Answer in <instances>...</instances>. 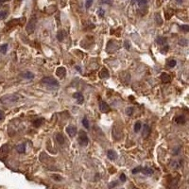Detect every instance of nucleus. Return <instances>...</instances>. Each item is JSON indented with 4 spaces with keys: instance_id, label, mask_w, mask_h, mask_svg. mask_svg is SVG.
Segmentation results:
<instances>
[{
    "instance_id": "a211bd4d",
    "label": "nucleus",
    "mask_w": 189,
    "mask_h": 189,
    "mask_svg": "<svg viewBox=\"0 0 189 189\" xmlns=\"http://www.w3.org/2000/svg\"><path fill=\"white\" fill-rule=\"evenodd\" d=\"M166 41H167V39L166 37H163V36H159L156 39V43L160 45H164L165 44H166Z\"/></svg>"
},
{
    "instance_id": "9d476101",
    "label": "nucleus",
    "mask_w": 189,
    "mask_h": 189,
    "mask_svg": "<svg viewBox=\"0 0 189 189\" xmlns=\"http://www.w3.org/2000/svg\"><path fill=\"white\" fill-rule=\"evenodd\" d=\"M73 97H74V98H76V99H77V101H78V104H82V103L84 102L83 95L81 94V93H80V92L75 93V94L73 95Z\"/></svg>"
},
{
    "instance_id": "ea45409f",
    "label": "nucleus",
    "mask_w": 189,
    "mask_h": 189,
    "mask_svg": "<svg viewBox=\"0 0 189 189\" xmlns=\"http://www.w3.org/2000/svg\"><path fill=\"white\" fill-rule=\"evenodd\" d=\"M181 1H183V0H177L178 3H181Z\"/></svg>"
},
{
    "instance_id": "e433bc0d",
    "label": "nucleus",
    "mask_w": 189,
    "mask_h": 189,
    "mask_svg": "<svg viewBox=\"0 0 189 189\" xmlns=\"http://www.w3.org/2000/svg\"><path fill=\"white\" fill-rule=\"evenodd\" d=\"M120 180L122 181H126V176H125V174H123V173L121 174V175H120Z\"/></svg>"
},
{
    "instance_id": "7c9ffc66",
    "label": "nucleus",
    "mask_w": 189,
    "mask_h": 189,
    "mask_svg": "<svg viewBox=\"0 0 189 189\" xmlns=\"http://www.w3.org/2000/svg\"><path fill=\"white\" fill-rule=\"evenodd\" d=\"M93 4V0H86V3H85V7L86 9H89Z\"/></svg>"
},
{
    "instance_id": "bb28decb",
    "label": "nucleus",
    "mask_w": 189,
    "mask_h": 189,
    "mask_svg": "<svg viewBox=\"0 0 189 189\" xmlns=\"http://www.w3.org/2000/svg\"><path fill=\"white\" fill-rule=\"evenodd\" d=\"M7 48H8V45H3L0 46V52L3 53V54H5L6 51H7Z\"/></svg>"
},
{
    "instance_id": "58836bf2",
    "label": "nucleus",
    "mask_w": 189,
    "mask_h": 189,
    "mask_svg": "<svg viewBox=\"0 0 189 189\" xmlns=\"http://www.w3.org/2000/svg\"><path fill=\"white\" fill-rule=\"evenodd\" d=\"M7 1H10V0H0V3H4V2H7Z\"/></svg>"
},
{
    "instance_id": "c85d7f7f",
    "label": "nucleus",
    "mask_w": 189,
    "mask_h": 189,
    "mask_svg": "<svg viewBox=\"0 0 189 189\" xmlns=\"http://www.w3.org/2000/svg\"><path fill=\"white\" fill-rule=\"evenodd\" d=\"M161 52L163 53V54H166V53L168 51V45H165V46H163V47H161Z\"/></svg>"
},
{
    "instance_id": "f3484780",
    "label": "nucleus",
    "mask_w": 189,
    "mask_h": 189,
    "mask_svg": "<svg viewBox=\"0 0 189 189\" xmlns=\"http://www.w3.org/2000/svg\"><path fill=\"white\" fill-rule=\"evenodd\" d=\"M56 140L59 144L63 145V143H65V136H63L60 133H58L56 134Z\"/></svg>"
},
{
    "instance_id": "6e6552de",
    "label": "nucleus",
    "mask_w": 189,
    "mask_h": 189,
    "mask_svg": "<svg viewBox=\"0 0 189 189\" xmlns=\"http://www.w3.org/2000/svg\"><path fill=\"white\" fill-rule=\"evenodd\" d=\"M151 133V127L148 126V124H145L143 126V133H142V136L144 138H148L149 136V134Z\"/></svg>"
},
{
    "instance_id": "f704fd0d",
    "label": "nucleus",
    "mask_w": 189,
    "mask_h": 189,
    "mask_svg": "<svg viewBox=\"0 0 189 189\" xmlns=\"http://www.w3.org/2000/svg\"><path fill=\"white\" fill-rule=\"evenodd\" d=\"M124 46H125V48H126V49H128V50H129V49H130V46H131L130 43L128 42V41H126V42L124 43Z\"/></svg>"
},
{
    "instance_id": "6ab92c4d",
    "label": "nucleus",
    "mask_w": 189,
    "mask_h": 189,
    "mask_svg": "<svg viewBox=\"0 0 189 189\" xmlns=\"http://www.w3.org/2000/svg\"><path fill=\"white\" fill-rule=\"evenodd\" d=\"M141 171H142V173L147 176H149V175H151V174H153V170L151 167H144V168H142Z\"/></svg>"
},
{
    "instance_id": "72a5a7b5",
    "label": "nucleus",
    "mask_w": 189,
    "mask_h": 189,
    "mask_svg": "<svg viewBox=\"0 0 189 189\" xmlns=\"http://www.w3.org/2000/svg\"><path fill=\"white\" fill-rule=\"evenodd\" d=\"M7 16V12H0V20L4 19Z\"/></svg>"
},
{
    "instance_id": "dca6fc26",
    "label": "nucleus",
    "mask_w": 189,
    "mask_h": 189,
    "mask_svg": "<svg viewBox=\"0 0 189 189\" xmlns=\"http://www.w3.org/2000/svg\"><path fill=\"white\" fill-rule=\"evenodd\" d=\"M22 77L27 78V80H32L34 78V74L30 72V71H25L24 73H22Z\"/></svg>"
},
{
    "instance_id": "c9c22d12",
    "label": "nucleus",
    "mask_w": 189,
    "mask_h": 189,
    "mask_svg": "<svg viewBox=\"0 0 189 189\" xmlns=\"http://www.w3.org/2000/svg\"><path fill=\"white\" fill-rule=\"evenodd\" d=\"M4 117H5V113H4V112L0 110V121L4 119Z\"/></svg>"
},
{
    "instance_id": "0eeeda50",
    "label": "nucleus",
    "mask_w": 189,
    "mask_h": 189,
    "mask_svg": "<svg viewBox=\"0 0 189 189\" xmlns=\"http://www.w3.org/2000/svg\"><path fill=\"white\" fill-rule=\"evenodd\" d=\"M99 110H100V112L106 113L111 111V108H110V106L105 101H100L99 102Z\"/></svg>"
},
{
    "instance_id": "1a4fd4ad",
    "label": "nucleus",
    "mask_w": 189,
    "mask_h": 189,
    "mask_svg": "<svg viewBox=\"0 0 189 189\" xmlns=\"http://www.w3.org/2000/svg\"><path fill=\"white\" fill-rule=\"evenodd\" d=\"M56 75L58 76L59 78H63L65 77V75H66V69L65 68V67H63V66H60L57 68L56 70Z\"/></svg>"
},
{
    "instance_id": "20e7f679",
    "label": "nucleus",
    "mask_w": 189,
    "mask_h": 189,
    "mask_svg": "<svg viewBox=\"0 0 189 189\" xmlns=\"http://www.w3.org/2000/svg\"><path fill=\"white\" fill-rule=\"evenodd\" d=\"M78 143L81 147H86L89 143V138L87 136V133L83 131H80L78 133Z\"/></svg>"
},
{
    "instance_id": "f8f14e48",
    "label": "nucleus",
    "mask_w": 189,
    "mask_h": 189,
    "mask_svg": "<svg viewBox=\"0 0 189 189\" xmlns=\"http://www.w3.org/2000/svg\"><path fill=\"white\" fill-rule=\"evenodd\" d=\"M99 77H100L101 78H108L110 77V73H109V70L107 69V68H102V70L99 72Z\"/></svg>"
},
{
    "instance_id": "2eb2a0df",
    "label": "nucleus",
    "mask_w": 189,
    "mask_h": 189,
    "mask_svg": "<svg viewBox=\"0 0 189 189\" xmlns=\"http://www.w3.org/2000/svg\"><path fill=\"white\" fill-rule=\"evenodd\" d=\"M175 122L177 124H179V125H181V124H185V122H186V119H185V116L184 115H179V116H177L176 118H175Z\"/></svg>"
},
{
    "instance_id": "cd10ccee",
    "label": "nucleus",
    "mask_w": 189,
    "mask_h": 189,
    "mask_svg": "<svg viewBox=\"0 0 189 189\" xmlns=\"http://www.w3.org/2000/svg\"><path fill=\"white\" fill-rule=\"evenodd\" d=\"M126 113L127 115H131L133 113V107H129V108L126 109Z\"/></svg>"
},
{
    "instance_id": "39448f33",
    "label": "nucleus",
    "mask_w": 189,
    "mask_h": 189,
    "mask_svg": "<svg viewBox=\"0 0 189 189\" xmlns=\"http://www.w3.org/2000/svg\"><path fill=\"white\" fill-rule=\"evenodd\" d=\"M66 133L70 137H74L75 135L77 134L78 130H77V128L74 126V125H68V126L66 127Z\"/></svg>"
},
{
    "instance_id": "4be33fe9",
    "label": "nucleus",
    "mask_w": 189,
    "mask_h": 189,
    "mask_svg": "<svg viewBox=\"0 0 189 189\" xmlns=\"http://www.w3.org/2000/svg\"><path fill=\"white\" fill-rule=\"evenodd\" d=\"M16 151H18L19 153H24L25 151H26V146H25L24 144H22V145H19V146H17Z\"/></svg>"
},
{
    "instance_id": "7ed1b4c3",
    "label": "nucleus",
    "mask_w": 189,
    "mask_h": 189,
    "mask_svg": "<svg viewBox=\"0 0 189 189\" xmlns=\"http://www.w3.org/2000/svg\"><path fill=\"white\" fill-rule=\"evenodd\" d=\"M36 25H37V19L36 17H32L30 21L26 27V30L28 34H32L34 32L35 28H36Z\"/></svg>"
},
{
    "instance_id": "aec40b11",
    "label": "nucleus",
    "mask_w": 189,
    "mask_h": 189,
    "mask_svg": "<svg viewBox=\"0 0 189 189\" xmlns=\"http://www.w3.org/2000/svg\"><path fill=\"white\" fill-rule=\"evenodd\" d=\"M176 65H177V62H176V60H174V59H171L166 63V65L167 67H169V68H173V67L176 66Z\"/></svg>"
},
{
    "instance_id": "c756f323",
    "label": "nucleus",
    "mask_w": 189,
    "mask_h": 189,
    "mask_svg": "<svg viewBox=\"0 0 189 189\" xmlns=\"http://www.w3.org/2000/svg\"><path fill=\"white\" fill-rule=\"evenodd\" d=\"M155 19H156V22H157V24H159V25H162V24H163V21H162L161 17H160L159 14H156Z\"/></svg>"
},
{
    "instance_id": "f257e3e1",
    "label": "nucleus",
    "mask_w": 189,
    "mask_h": 189,
    "mask_svg": "<svg viewBox=\"0 0 189 189\" xmlns=\"http://www.w3.org/2000/svg\"><path fill=\"white\" fill-rule=\"evenodd\" d=\"M19 100V96L15 94H10V95H6L0 98V102L3 105H10L15 103L16 101Z\"/></svg>"
},
{
    "instance_id": "4468645a",
    "label": "nucleus",
    "mask_w": 189,
    "mask_h": 189,
    "mask_svg": "<svg viewBox=\"0 0 189 189\" xmlns=\"http://www.w3.org/2000/svg\"><path fill=\"white\" fill-rule=\"evenodd\" d=\"M45 122V118H43V117H39V118L35 119L33 121V126L35 128H39L40 126H42V124Z\"/></svg>"
},
{
    "instance_id": "ddd939ff",
    "label": "nucleus",
    "mask_w": 189,
    "mask_h": 189,
    "mask_svg": "<svg viewBox=\"0 0 189 189\" xmlns=\"http://www.w3.org/2000/svg\"><path fill=\"white\" fill-rule=\"evenodd\" d=\"M107 157H108L110 160H113H113H115L117 158V154H116L115 151L110 149V151H107Z\"/></svg>"
},
{
    "instance_id": "9b49d317",
    "label": "nucleus",
    "mask_w": 189,
    "mask_h": 189,
    "mask_svg": "<svg viewBox=\"0 0 189 189\" xmlns=\"http://www.w3.org/2000/svg\"><path fill=\"white\" fill-rule=\"evenodd\" d=\"M161 80L163 81L164 83H169L171 81V77L169 74L167 73H162L161 74Z\"/></svg>"
},
{
    "instance_id": "2f4dec72",
    "label": "nucleus",
    "mask_w": 189,
    "mask_h": 189,
    "mask_svg": "<svg viewBox=\"0 0 189 189\" xmlns=\"http://www.w3.org/2000/svg\"><path fill=\"white\" fill-rule=\"evenodd\" d=\"M179 44L181 45H187V40H186V39H181Z\"/></svg>"
},
{
    "instance_id": "f03ea898",
    "label": "nucleus",
    "mask_w": 189,
    "mask_h": 189,
    "mask_svg": "<svg viewBox=\"0 0 189 189\" xmlns=\"http://www.w3.org/2000/svg\"><path fill=\"white\" fill-rule=\"evenodd\" d=\"M42 82L47 85V86H50V87H59V81L56 80V78H52V77H45V78H43L42 80Z\"/></svg>"
},
{
    "instance_id": "a878e982",
    "label": "nucleus",
    "mask_w": 189,
    "mask_h": 189,
    "mask_svg": "<svg viewBox=\"0 0 189 189\" xmlns=\"http://www.w3.org/2000/svg\"><path fill=\"white\" fill-rule=\"evenodd\" d=\"M180 28L184 31V32H185V33L189 31V26H188V25H184V26H181Z\"/></svg>"
},
{
    "instance_id": "423d86ee",
    "label": "nucleus",
    "mask_w": 189,
    "mask_h": 189,
    "mask_svg": "<svg viewBox=\"0 0 189 189\" xmlns=\"http://www.w3.org/2000/svg\"><path fill=\"white\" fill-rule=\"evenodd\" d=\"M8 152H9V146L8 145H4L0 148V159L4 160L7 156H8Z\"/></svg>"
},
{
    "instance_id": "412c9836",
    "label": "nucleus",
    "mask_w": 189,
    "mask_h": 189,
    "mask_svg": "<svg viewBox=\"0 0 189 189\" xmlns=\"http://www.w3.org/2000/svg\"><path fill=\"white\" fill-rule=\"evenodd\" d=\"M133 3H137V4L142 8V7L147 5V0H133Z\"/></svg>"
},
{
    "instance_id": "473e14b6",
    "label": "nucleus",
    "mask_w": 189,
    "mask_h": 189,
    "mask_svg": "<svg viewBox=\"0 0 189 189\" xmlns=\"http://www.w3.org/2000/svg\"><path fill=\"white\" fill-rule=\"evenodd\" d=\"M141 170H142V167H141V166H138V167H136V168H134V169L133 170V174H136V173H139Z\"/></svg>"
},
{
    "instance_id": "393cba45",
    "label": "nucleus",
    "mask_w": 189,
    "mask_h": 189,
    "mask_svg": "<svg viewBox=\"0 0 189 189\" xmlns=\"http://www.w3.org/2000/svg\"><path fill=\"white\" fill-rule=\"evenodd\" d=\"M82 125H83V127L85 128V129H89V121H88V118H87L86 116L83 117V119H82Z\"/></svg>"
},
{
    "instance_id": "5701e85b",
    "label": "nucleus",
    "mask_w": 189,
    "mask_h": 189,
    "mask_svg": "<svg viewBox=\"0 0 189 189\" xmlns=\"http://www.w3.org/2000/svg\"><path fill=\"white\" fill-rule=\"evenodd\" d=\"M65 37V31H59L58 34H57V38H58L59 41H63Z\"/></svg>"
},
{
    "instance_id": "4c0bfd02",
    "label": "nucleus",
    "mask_w": 189,
    "mask_h": 189,
    "mask_svg": "<svg viewBox=\"0 0 189 189\" xmlns=\"http://www.w3.org/2000/svg\"><path fill=\"white\" fill-rule=\"evenodd\" d=\"M98 13H99V15H100V16H103V14H104V12H103L102 10H99Z\"/></svg>"
},
{
    "instance_id": "a19ab883",
    "label": "nucleus",
    "mask_w": 189,
    "mask_h": 189,
    "mask_svg": "<svg viewBox=\"0 0 189 189\" xmlns=\"http://www.w3.org/2000/svg\"><path fill=\"white\" fill-rule=\"evenodd\" d=\"M133 189H138V188H133Z\"/></svg>"
},
{
    "instance_id": "b1692460",
    "label": "nucleus",
    "mask_w": 189,
    "mask_h": 189,
    "mask_svg": "<svg viewBox=\"0 0 189 189\" xmlns=\"http://www.w3.org/2000/svg\"><path fill=\"white\" fill-rule=\"evenodd\" d=\"M141 128H142V124H141V122H139V121H137V122L135 123V125H134V131H135V133H138V131L141 130Z\"/></svg>"
}]
</instances>
